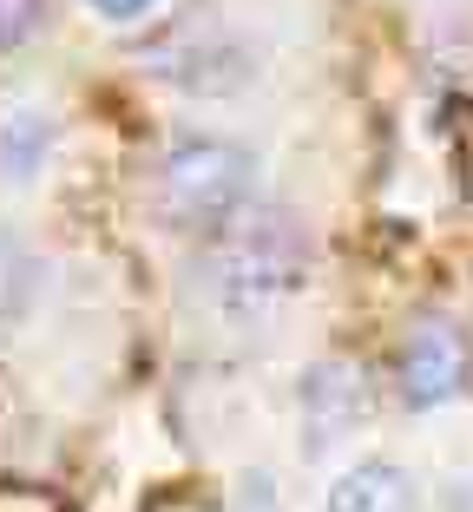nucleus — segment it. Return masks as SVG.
<instances>
[{
    "mask_svg": "<svg viewBox=\"0 0 473 512\" xmlns=\"http://www.w3.org/2000/svg\"><path fill=\"white\" fill-rule=\"evenodd\" d=\"M46 20V0H0V53H14L20 40H33Z\"/></svg>",
    "mask_w": 473,
    "mask_h": 512,
    "instance_id": "6e6552de",
    "label": "nucleus"
},
{
    "mask_svg": "<svg viewBox=\"0 0 473 512\" xmlns=\"http://www.w3.org/2000/svg\"><path fill=\"white\" fill-rule=\"evenodd\" d=\"M250 197V151L224 138H184L158 165V204L178 230H217Z\"/></svg>",
    "mask_w": 473,
    "mask_h": 512,
    "instance_id": "f03ea898",
    "label": "nucleus"
},
{
    "mask_svg": "<svg viewBox=\"0 0 473 512\" xmlns=\"http://www.w3.org/2000/svg\"><path fill=\"white\" fill-rule=\"evenodd\" d=\"M303 407H309V447L342 440L355 427V414H362V375H355L349 362L316 368V375H309V388H303Z\"/></svg>",
    "mask_w": 473,
    "mask_h": 512,
    "instance_id": "20e7f679",
    "label": "nucleus"
},
{
    "mask_svg": "<svg viewBox=\"0 0 473 512\" xmlns=\"http://www.w3.org/2000/svg\"><path fill=\"white\" fill-rule=\"evenodd\" d=\"M27 302H33V256L14 237H0V329L27 316Z\"/></svg>",
    "mask_w": 473,
    "mask_h": 512,
    "instance_id": "0eeeda50",
    "label": "nucleus"
},
{
    "mask_svg": "<svg viewBox=\"0 0 473 512\" xmlns=\"http://www.w3.org/2000/svg\"><path fill=\"white\" fill-rule=\"evenodd\" d=\"M92 7H99L106 20H138L145 7H152V0H92Z\"/></svg>",
    "mask_w": 473,
    "mask_h": 512,
    "instance_id": "1a4fd4ad",
    "label": "nucleus"
},
{
    "mask_svg": "<svg viewBox=\"0 0 473 512\" xmlns=\"http://www.w3.org/2000/svg\"><path fill=\"white\" fill-rule=\"evenodd\" d=\"M211 237H217V250H211V289L230 302V309L283 302L296 283H303L309 243H303V230H296V217H283V211L237 217V211H230Z\"/></svg>",
    "mask_w": 473,
    "mask_h": 512,
    "instance_id": "f257e3e1",
    "label": "nucleus"
},
{
    "mask_svg": "<svg viewBox=\"0 0 473 512\" xmlns=\"http://www.w3.org/2000/svg\"><path fill=\"white\" fill-rule=\"evenodd\" d=\"M395 388L408 407H441L467 388V335L454 322L428 316L414 322V335L401 342V362H395Z\"/></svg>",
    "mask_w": 473,
    "mask_h": 512,
    "instance_id": "7ed1b4c3",
    "label": "nucleus"
},
{
    "mask_svg": "<svg viewBox=\"0 0 473 512\" xmlns=\"http://www.w3.org/2000/svg\"><path fill=\"white\" fill-rule=\"evenodd\" d=\"M46 119L40 112H14V119L0 125V171H14V178H33L46 158Z\"/></svg>",
    "mask_w": 473,
    "mask_h": 512,
    "instance_id": "423d86ee",
    "label": "nucleus"
},
{
    "mask_svg": "<svg viewBox=\"0 0 473 512\" xmlns=\"http://www.w3.org/2000/svg\"><path fill=\"white\" fill-rule=\"evenodd\" d=\"M329 512H414V480L388 460L342 473V486L329 493Z\"/></svg>",
    "mask_w": 473,
    "mask_h": 512,
    "instance_id": "39448f33",
    "label": "nucleus"
}]
</instances>
